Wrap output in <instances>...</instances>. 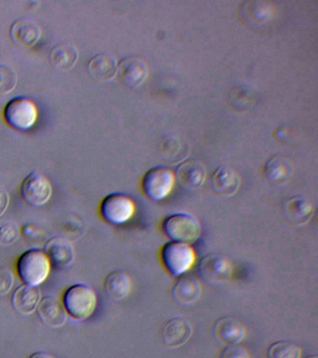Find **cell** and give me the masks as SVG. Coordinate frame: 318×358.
Here are the masks:
<instances>
[{
    "mask_svg": "<svg viewBox=\"0 0 318 358\" xmlns=\"http://www.w3.org/2000/svg\"><path fill=\"white\" fill-rule=\"evenodd\" d=\"M160 259L164 270L177 278L191 271L196 263L197 254L189 243L170 241L161 246Z\"/></svg>",
    "mask_w": 318,
    "mask_h": 358,
    "instance_id": "1",
    "label": "cell"
},
{
    "mask_svg": "<svg viewBox=\"0 0 318 358\" xmlns=\"http://www.w3.org/2000/svg\"><path fill=\"white\" fill-rule=\"evenodd\" d=\"M161 231L174 242L194 243L199 239L201 223L195 215L178 212L167 215L161 221Z\"/></svg>",
    "mask_w": 318,
    "mask_h": 358,
    "instance_id": "2",
    "label": "cell"
},
{
    "mask_svg": "<svg viewBox=\"0 0 318 358\" xmlns=\"http://www.w3.org/2000/svg\"><path fill=\"white\" fill-rule=\"evenodd\" d=\"M51 262L40 249H30L22 254L17 260L16 268L22 282L31 287H38L48 278Z\"/></svg>",
    "mask_w": 318,
    "mask_h": 358,
    "instance_id": "3",
    "label": "cell"
},
{
    "mask_svg": "<svg viewBox=\"0 0 318 358\" xmlns=\"http://www.w3.org/2000/svg\"><path fill=\"white\" fill-rule=\"evenodd\" d=\"M63 305L66 313L76 320H86L96 309L97 296L88 285L78 284L66 290Z\"/></svg>",
    "mask_w": 318,
    "mask_h": 358,
    "instance_id": "4",
    "label": "cell"
},
{
    "mask_svg": "<svg viewBox=\"0 0 318 358\" xmlns=\"http://www.w3.org/2000/svg\"><path fill=\"white\" fill-rule=\"evenodd\" d=\"M38 110L37 105L29 98L17 97L5 106L3 117L10 128L17 131H27L37 122Z\"/></svg>",
    "mask_w": 318,
    "mask_h": 358,
    "instance_id": "5",
    "label": "cell"
},
{
    "mask_svg": "<svg viewBox=\"0 0 318 358\" xmlns=\"http://www.w3.org/2000/svg\"><path fill=\"white\" fill-rule=\"evenodd\" d=\"M133 199L124 193H113L103 199L100 203V215L111 225H122L128 222L136 213Z\"/></svg>",
    "mask_w": 318,
    "mask_h": 358,
    "instance_id": "6",
    "label": "cell"
},
{
    "mask_svg": "<svg viewBox=\"0 0 318 358\" xmlns=\"http://www.w3.org/2000/svg\"><path fill=\"white\" fill-rule=\"evenodd\" d=\"M175 176L166 166H155L147 171L142 178L141 187L145 195L153 201L164 200L174 189Z\"/></svg>",
    "mask_w": 318,
    "mask_h": 358,
    "instance_id": "7",
    "label": "cell"
},
{
    "mask_svg": "<svg viewBox=\"0 0 318 358\" xmlns=\"http://www.w3.org/2000/svg\"><path fill=\"white\" fill-rule=\"evenodd\" d=\"M197 273L203 281L208 284H223L233 277V265L223 255L208 254L198 262Z\"/></svg>",
    "mask_w": 318,
    "mask_h": 358,
    "instance_id": "8",
    "label": "cell"
},
{
    "mask_svg": "<svg viewBox=\"0 0 318 358\" xmlns=\"http://www.w3.org/2000/svg\"><path fill=\"white\" fill-rule=\"evenodd\" d=\"M22 199L31 206H43L52 198V186L49 179L38 171L30 173L21 185Z\"/></svg>",
    "mask_w": 318,
    "mask_h": 358,
    "instance_id": "9",
    "label": "cell"
},
{
    "mask_svg": "<svg viewBox=\"0 0 318 358\" xmlns=\"http://www.w3.org/2000/svg\"><path fill=\"white\" fill-rule=\"evenodd\" d=\"M116 76L125 88L138 89L147 77V64L141 58L128 56L119 62Z\"/></svg>",
    "mask_w": 318,
    "mask_h": 358,
    "instance_id": "10",
    "label": "cell"
},
{
    "mask_svg": "<svg viewBox=\"0 0 318 358\" xmlns=\"http://www.w3.org/2000/svg\"><path fill=\"white\" fill-rule=\"evenodd\" d=\"M211 332L214 340L225 346L236 345L241 343L247 336L245 324L231 316L217 319Z\"/></svg>",
    "mask_w": 318,
    "mask_h": 358,
    "instance_id": "11",
    "label": "cell"
},
{
    "mask_svg": "<svg viewBox=\"0 0 318 358\" xmlns=\"http://www.w3.org/2000/svg\"><path fill=\"white\" fill-rule=\"evenodd\" d=\"M201 293L202 285L199 279L189 273L177 277L169 290L170 298L181 306L194 303L200 298Z\"/></svg>",
    "mask_w": 318,
    "mask_h": 358,
    "instance_id": "12",
    "label": "cell"
},
{
    "mask_svg": "<svg viewBox=\"0 0 318 358\" xmlns=\"http://www.w3.org/2000/svg\"><path fill=\"white\" fill-rule=\"evenodd\" d=\"M10 39L21 49H30L40 41L41 28L33 20L21 18L13 22L10 28Z\"/></svg>",
    "mask_w": 318,
    "mask_h": 358,
    "instance_id": "13",
    "label": "cell"
},
{
    "mask_svg": "<svg viewBox=\"0 0 318 358\" xmlns=\"http://www.w3.org/2000/svg\"><path fill=\"white\" fill-rule=\"evenodd\" d=\"M192 326L187 319H170L161 329V341L167 348H178L191 338Z\"/></svg>",
    "mask_w": 318,
    "mask_h": 358,
    "instance_id": "14",
    "label": "cell"
},
{
    "mask_svg": "<svg viewBox=\"0 0 318 358\" xmlns=\"http://www.w3.org/2000/svg\"><path fill=\"white\" fill-rule=\"evenodd\" d=\"M241 178L236 171L231 167H217L212 173L210 186L215 195L219 197H231L238 192Z\"/></svg>",
    "mask_w": 318,
    "mask_h": 358,
    "instance_id": "15",
    "label": "cell"
},
{
    "mask_svg": "<svg viewBox=\"0 0 318 358\" xmlns=\"http://www.w3.org/2000/svg\"><path fill=\"white\" fill-rule=\"evenodd\" d=\"M272 6L261 0H250L239 6L238 16L243 24L250 27H259L272 17Z\"/></svg>",
    "mask_w": 318,
    "mask_h": 358,
    "instance_id": "16",
    "label": "cell"
},
{
    "mask_svg": "<svg viewBox=\"0 0 318 358\" xmlns=\"http://www.w3.org/2000/svg\"><path fill=\"white\" fill-rule=\"evenodd\" d=\"M291 175V164L289 159L281 155L270 157L262 167V176L265 182L272 187L284 186Z\"/></svg>",
    "mask_w": 318,
    "mask_h": 358,
    "instance_id": "17",
    "label": "cell"
},
{
    "mask_svg": "<svg viewBox=\"0 0 318 358\" xmlns=\"http://www.w3.org/2000/svg\"><path fill=\"white\" fill-rule=\"evenodd\" d=\"M178 183L184 189L195 190L202 187L206 178V170L202 162L188 159L181 162L175 171Z\"/></svg>",
    "mask_w": 318,
    "mask_h": 358,
    "instance_id": "18",
    "label": "cell"
},
{
    "mask_svg": "<svg viewBox=\"0 0 318 358\" xmlns=\"http://www.w3.org/2000/svg\"><path fill=\"white\" fill-rule=\"evenodd\" d=\"M44 253L48 257L51 265L57 268H65L73 263L75 249L68 240L55 237L46 243Z\"/></svg>",
    "mask_w": 318,
    "mask_h": 358,
    "instance_id": "19",
    "label": "cell"
},
{
    "mask_svg": "<svg viewBox=\"0 0 318 358\" xmlns=\"http://www.w3.org/2000/svg\"><path fill=\"white\" fill-rule=\"evenodd\" d=\"M283 211L287 222L293 226H303L311 220L315 208L308 199L297 195L286 201Z\"/></svg>",
    "mask_w": 318,
    "mask_h": 358,
    "instance_id": "20",
    "label": "cell"
},
{
    "mask_svg": "<svg viewBox=\"0 0 318 358\" xmlns=\"http://www.w3.org/2000/svg\"><path fill=\"white\" fill-rule=\"evenodd\" d=\"M37 310L41 321L52 329L62 327L68 318L65 307L55 296H47L41 299Z\"/></svg>",
    "mask_w": 318,
    "mask_h": 358,
    "instance_id": "21",
    "label": "cell"
},
{
    "mask_svg": "<svg viewBox=\"0 0 318 358\" xmlns=\"http://www.w3.org/2000/svg\"><path fill=\"white\" fill-rule=\"evenodd\" d=\"M118 62L110 53L99 52L87 64V71L96 83H108L116 77Z\"/></svg>",
    "mask_w": 318,
    "mask_h": 358,
    "instance_id": "22",
    "label": "cell"
},
{
    "mask_svg": "<svg viewBox=\"0 0 318 358\" xmlns=\"http://www.w3.org/2000/svg\"><path fill=\"white\" fill-rule=\"evenodd\" d=\"M132 279L124 271H114L105 278L104 292L110 301L118 302L127 298L132 290Z\"/></svg>",
    "mask_w": 318,
    "mask_h": 358,
    "instance_id": "23",
    "label": "cell"
},
{
    "mask_svg": "<svg viewBox=\"0 0 318 358\" xmlns=\"http://www.w3.org/2000/svg\"><path fill=\"white\" fill-rule=\"evenodd\" d=\"M41 299V290L37 287L27 285H21L13 294V310L21 315H31L37 310Z\"/></svg>",
    "mask_w": 318,
    "mask_h": 358,
    "instance_id": "24",
    "label": "cell"
},
{
    "mask_svg": "<svg viewBox=\"0 0 318 358\" xmlns=\"http://www.w3.org/2000/svg\"><path fill=\"white\" fill-rule=\"evenodd\" d=\"M159 150H160L161 159L169 164H178L185 159L189 153L186 143L175 136H164Z\"/></svg>",
    "mask_w": 318,
    "mask_h": 358,
    "instance_id": "25",
    "label": "cell"
},
{
    "mask_svg": "<svg viewBox=\"0 0 318 358\" xmlns=\"http://www.w3.org/2000/svg\"><path fill=\"white\" fill-rule=\"evenodd\" d=\"M79 58V50L71 43L55 45L50 53L52 66L59 70H71Z\"/></svg>",
    "mask_w": 318,
    "mask_h": 358,
    "instance_id": "26",
    "label": "cell"
},
{
    "mask_svg": "<svg viewBox=\"0 0 318 358\" xmlns=\"http://www.w3.org/2000/svg\"><path fill=\"white\" fill-rule=\"evenodd\" d=\"M301 348L290 341H279L268 348V358H301Z\"/></svg>",
    "mask_w": 318,
    "mask_h": 358,
    "instance_id": "27",
    "label": "cell"
},
{
    "mask_svg": "<svg viewBox=\"0 0 318 358\" xmlns=\"http://www.w3.org/2000/svg\"><path fill=\"white\" fill-rule=\"evenodd\" d=\"M20 237V229L17 224L9 220L0 218V245H13Z\"/></svg>",
    "mask_w": 318,
    "mask_h": 358,
    "instance_id": "28",
    "label": "cell"
},
{
    "mask_svg": "<svg viewBox=\"0 0 318 358\" xmlns=\"http://www.w3.org/2000/svg\"><path fill=\"white\" fill-rule=\"evenodd\" d=\"M17 84V76L15 70L6 66L0 64V94H8L15 90Z\"/></svg>",
    "mask_w": 318,
    "mask_h": 358,
    "instance_id": "29",
    "label": "cell"
},
{
    "mask_svg": "<svg viewBox=\"0 0 318 358\" xmlns=\"http://www.w3.org/2000/svg\"><path fill=\"white\" fill-rule=\"evenodd\" d=\"M217 358H250V355L247 349L236 344V345L225 346L220 351Z\"/></svg>",
    "mask_w": 318,
    "mask_h": 358,
    "instance_id": "30",
    "label": "cell"
},
{
    "mask_svg": "<svg viewBox=\"0 0 318 358\" xmlns=\"http://www.w3.org/2000/svg\"><path fill=\"white\" fill-rule=\"evenodd\" d=\"M12 271L7 268H0V296L7 295L13 287Z\"/></svg>",
    "mask_w": 318,
    "mask_h": 358,
    "instance_id": "31",
    "label": "cell"
},
{
    "mask_svg": "<svg viewBox=\"0 0 318 358\" xmlns=\"http://www.w3.org/2000/svg\"><path fill=\"white\" fill-rule=\"evenodd\" d=\"M10 204V194L4 187H0V217L6 213Z\"/></svg>",
    "mask_w": 318,
    "mask_h": 358,
    "instance_id": "32",
    "label": "cell"
},
{
    "mask_svg": "<svg viewBox=\"0 0 318 358\" xmlns=\"http://www.w3.org/2000/svg\"><path fill=\"white\" fill-rule=\"evenodd\" d=\"M29 358H55L54 355L45 352H38L33 354Z\"/></svg>",
    "mask_w": 318,
    "mask_h": 358,
    "instance_id": "33",
    "label": "cell"
},
{
    "mask_svg": "<svg viewBox=\"0 0 318 358\" xmlns=\"http://www.w3.org/2000/svg\"><path fill=\"white\" fill-rule=\"evenodd\" d=\"M305 358H318L317 355H308V357H306Z\"/></svg>",
    "mask_w": 318,
    "mask_h": 358,
    "instance_id": "34",
    "label": "cell"
}]
</instances>
